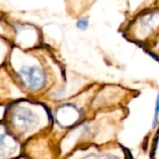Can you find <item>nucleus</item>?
<instances>
[{
  "label": "nucleus",
  "instance_id": "obj_1",
  "mask_svg": "<svg viewBox=\"0 0 159 159\" xmlns=\"http://www.w3.org/2000/svg\"><path fill=\"white\" fill-rule=\"evenodd\" d=\"M11 123L20 133H28L38 125V117L30 108L19 106L11 115Z\"/></svg>",
  "mask_w": 159,
  "mask_h": 159
},
{
  "label": "nucleus",
  "instance_id": "obj_2",
  "mask_svg": "<svg viewBox=\"0 0 159 159\" xmlns=\"http://www.w3.org/2000/svg\"><path fill=\"white\" fill-rule=\"evenodd\" d=\"M23 85L31 90H39L46 84L45 73L37 65H24L18 71Z\"/></svg>",
  "mask_w": 159,
  "mask_h": 159
},
{
  "label": "nucleus",
  "instance_id": "obj_3",
  "mask_svg": "<svg viewBox=\"0 0 159 159\" xmlns=\"http://www.w3.org/2000/svg\"><path fill=\"white\" fill-rule=\"evenodd\" d=\"M57 120L58 123L62 126V127H68L75 123L79 116L80 113L79 110L71 104H66L61 106L58 111H57Z\"/></svg>",
  "mask_w": 159,
  "mask_h": 159
},
{
  "label": "nucleus",
  "instance_id": "obj_4",
  "mask_svg": "<svg viewBox=\"0 0 159 159\" xmlns=\"http://www.w3.org/2000/svg\"><path fill=\"white\" fill-rule=\"evenodd\" d=\"M16 142L5 133L0 132V159H7L17 151Z\"/></svg>",
  "mask_w": 159,
  "mask_h": 159
},
{
  "label": "nucleus",
  "instance_id": "obj_5",
  "mask_svg": "<svg viewBox=\"0 0 159 159\" xmlns=\"http://www.w3.org/2000/svg\"><path fill=\"white\" fill-rule=\"evenodd\" d=\"M159 26V10H155L143 15L140 19L141 30L144 33H148L156 30Z\"/></svg>",
  "mask_w": 159,
  "mask_h": 159
},
{
  "label": "nucleus",
  "instance_id": "obj_6",
  "mask_svg": "<svg viewBox=\"0 0 159 159\" xmlns=\"http://www.w3.org/2000/svg\"><path fill=\"white\" fill-rule=\"evenodd\" d=\"M81 159H120L119 157H116V156H113V155H107V154H104V155H96V154H91V155H89Z\"/></svg>",
  "mask_w": 159,
  "mask_h": 159
},
{
  "label": "nucleus",
  "instance_id": "obj_7",
  "mask_svg": "<svg viewBox=\"0 0 159 159\" xmlns=\"http://www.w3.org/2000/svg\"><path fill=\"white\" fill-rule=\"evenodd\" d=\"M89 25V19L88 18H85V17H82L80 19L77 20L76 21V27L81 30V31H85L88 29Z\"/></svg>",
  "mask_w": 159,
  "mask_h": 159
},
{
  "label": "nucleus",
  "instance_id": "obj_8",
  "mask_svg": "<svg viewBox=\"0 0 159 159\" xmlns=\"http://www.w3.org/2000/svg\"><path fill=\"white\" fill-rule=\"evenodd\" d=\"M159 117V94L157 95V101H156V111H155V116H154V123H153V128H156L158 124Z\"/></svg>",
  "mask_w": 159,
  "mask_h": 159
}]
</instances>
